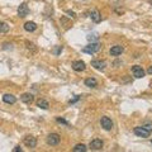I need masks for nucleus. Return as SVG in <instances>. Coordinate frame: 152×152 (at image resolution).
Listing matches in <instances>:
<instances>
[{
	"label": "nucleus",
	"instance_id": "f257e3e1",
	"mask_svg": "<svg viewBox=\"0 0 152 152\" xmlns=\"http://www.w3.org/2000/svg\"><path fill=\"white\" fill-rule=\"evenodd\" d=\"M102 48V45L99 43V42H91V43H89L88 46H85L83 48V52L84 53H89V55H93V53H96L99 52Z\"/></svg>",
	"mask_w": 152,
	"mask_h": 152
},
{
	"label": "nucleus",
	"instance_id": "f03ea898",
	"mask_svg": "<svg viewBox=\"0 0 152 152\" xmlns=\"http://www.w3.org/2000/svg\"><path fill=\"white\" fill-rule=\"evenodd\" d=\"M133 132H134V134H136V136L142 137V138H147V137H150V134H151V132H150V131H147L143 126L136 127L134 129H133Z\"/></svg>",
	"mask_w": 152,
	"mask_h": 152
},
{
	"label": "nucleus",
	"instance_id": "7ed1b4c3",
	"mask_svg": "<svg viewBox=\"0 0 152 152\" xmlns=\"http://www.w3.org/2000/svg\"><path fill=\"white\" fill-rule=\"evenodd\" d=\"M132 74H133V76H134L136 79H142V77H145L146 71L142 69V66H140V65H134V66L132 67Z\"/></svg>",
	"mask_w": 152,
	"mask_h": 152
},
{
	"label": "nucleus",
	"instance_id": "20e7f679",
	"mask_svg": "<svg viewBox=\"0 0 152 152\" xmlns=\"http://www.w3.org/2000/svg\"><path fill=\"white\" fill-rule=\"evenodd\" d=\"M100 126L104 131H112L113 128V122L109 117H102L100 119Z\"/></svg>",
	"mask_w": 152,
	"mask_h": 152
},
{
	"label": "nucleus",
	"instance_id": "39448f33",
	"mask_svg": "<svg viewBox=\"0 0 152 152\" xmlns=\"http://www.w3.org/2000/svg\"><path fill=\"white\" fill-rule=\"evenodd\" d=\"M60 141H61V137L57 133H51L47 137V145H50V146H57L60 143Z\"/></svg>",
	"mask_w": 152,
	"mask_h": 152
},
{
	"label": "nucleus",
	"instance_id": "423d86ee",
	"mask_svg": "<svg viewBox=\"0 0 152 152\" xmlns=\"http://www.w3.org/2000/svg\"><path fill=\"white\" fill-rule=\"evenodd\" d=\"M103 146H104V142L102 140H99V138H95L93 141H90V143H89V147L93 151H100L103 148Z\"/></svg>",
	"mask_w": 152,
	"mask_h": 152
},
{
	"label": "nucleus",
	"instance_id": "0eeeda50",
	"mask_svg": "<svg viewBox=\"0 0 152 152\" xmlns=\"http://www.w3.org/2000/svg\"><path fill=\"white\" fill-rule=\"evenodd\" d=\"M86 69V65H85L84 61L81 60H76L72 62V70L76 71V72H81V71H85Z\"/></svg>",
	"mask_w": 152,
	"mask_h": 152
},
{
	"label": "nucleus",
	"instance_id": "6e6552de",
	"mask_svg": "<svg viewBox=\"0 0 152 152\" xmlns=\"http://www.w3.org/2000/svg\"><path fill=\"white\" fill-rule=\"evenodd\" d=\"M91 66L98 71H104L105 67H107V62L105 61H102V60H93L91 61Z\"/></svg>",
	"mask_w": 152,
	"mask_h": 152
},
{
	"label": "nucleus",
	"instance_id": "1a4fd4ad",
	"mask_svg": "<svg viewBox=\"0 0 152 152\" xmlns=\"http://www.w3.org/2000/svg\"><path fill=\"white\" fill-rule=\"evenodd\" d=\"M28 14H29V8H28V5L26 3H22L18 7V15L24 18V17L28 15Z\"/></svg>",
	"mask_w": 152,
	"mask_h": 152
},
{
	"label": "nucleus",
	"instance_id": "9d476101",
	"mask_svg": "<svg viewBox=\"0 0 152 152\" xmlns=\"http://www.w3.org/2000/svg\"><path fill=\"white\" fill-rule=\"evenodd\" d=\"M24 145L27 147H29V148H34V147L37 146V138L36 137H33V136H27L24 137Z\"/></svg>",
	"mask_w": 152,
	"mask_h": 152
},
{
	"label": "nucleus",
	"instance_id": "9b49d317",
	"mask_svg": "<svg viewBox=\"0 0 152 152\" xmlns=\"http://www.w3.org/2000/svg\"><path fill=\"white\" fill-rule=\"evenodd\" d=\"M20 100L24 104H31L34 100V96H33V94H31V93H24L20 95Z\"/></svg>",
	"mask_w": 152,
	"mask_h": 152
},
{
	"label": "nucleus",
	"instance_id": "f8f14e48",
	"mask_svg": "<svg viewBox=\"0 0 152 152\" xmlns=\"http://www.w3.org/2000/svg\"><path fill=\"white\" fill-rule=\"evenodd\" d=\"M123 51H124V48H123L122 46L117 45V46H113L109 52H110V56H119L123 53Z\"/></svg>",
	"mask_w": 152,
	"mask_h": 152
},
{
	"label": "nucleus",
	"instance_id": "ddd939ff",
	"mask_svg": "<svg viewBox=\"0 0 152 152\" xmlns=\"http://www.w3.org/2000/svg\"><path fill=\"white\" fill-rule=\"evenodd\" d=\"M90 18H91V20L94 23H99V22L102 20V14L99 13L96 9H94V10L90 12Z\"/></svg>",
	"mask_w": 152,
	"mask_h": 152
},
{
	"label": "nucleus",
	"instance_id": "4468645a",
	"mask_svg": "<svg viewBox=\"0 0 152 152\" xmlns=\"http://www.w3.org/2000/svg\"><path fill=\"white\" fill-rule=\"evenodd\" d=\"M85 86H88V88H96L98 86V81H96V79H94V77H88V79H85Z\"/></svg>",
	"mask_w": 152,
	"mask_h": 152
},
{
	"label": "nucleus",
	"instance_id": "2eb2a0df",
	"mask_svg": "<svg viewBox=\"0 0 152 152\" xmlns=\"http://www.w3.org/2000/svg\"><path fill=\"white\" fill-rule=\"evenodd\" d=\"M3 102L7 103V104H15L17 98L14 96V95H12V94H5L3 96Z\"/></svg>",
	"mask_w": 152,
	"mask_h": 152
},
{
	"label": "nucleus",
	"instance_id": "dca6fc26",
	"mask_svg": "<svg viewBox=\"0 0 152 152\" xmlns=\"http://www.w3.org/2000/svg\"><path fill=\"white\" fill-rule=\"evenodd\" d=\"M24 29L27 32H34L37 29V24L34 22H27L24 24Z\"/></svg>",
	"mask_w": 152,
	"mask_h": 152
},
{
	"label": "nucleus",
	"instance_id": "f3484780",
	"mask_svg": "<svg viewBox=\"0 0 152 152\" xmlns=\"http://www.w3.org/2000/svg\"><path fill=\"white\" fill-rule=\"evenodd\" d=\"M37 107L46 110V109L50 108V104H48V102H47V100H45V99H38V100H37Z\"/></svg>",
	"mask_w": 152,
	"mask_h": 152
},
{
	"label": "nucleus",
	"instance_id": "a211bd4d",
	"mask_svg": "<svg viewBox=\"0 0 152 152\" xmlns=\"http://www.w3.org/2000/svg\"><path fill=\"white\" fill-rule=\"evenodd\" d=\"M86 146L85 145H83V143H79V145H76L74 148H72V151L74 152H86Z\"/></svg>",
	"mask_w": 152,
	"mask_h": 152
},
{
	"label": "nucleus",
	"instance_id": "6ab92c4d",
	"mask_svg": "<svg viewBox=\"0 0 152 152\" xmlns=\"http://www.w3.org/2000/svg\"><path fill=\"white\" fill-rule=\"evenodd\" d=\"M7 32H9V24L0 20V33H7Z\"/></svg>",
	"mask_w": 152,
	"mask_h": 152
},
{
	"label": "nucleus",
	"instance_id": "aec40b11",
	"mask_svg": "<svg viewBox=\"0 0 152 152\" xmlns=\"http://www.w3.org/2000/svg\"><path fill=\"white\" fill-rule=\"evenodd\" d=\"M142 126H143L147 131H150V132L152 133V122H150V121H148V122H145Z\"/></svg>",
	"mask_w": 152,
	"mask_h": 152
},
{
	"label": "nucleus",
	"instance_id": "412c9836",
	"mask_svg": "<svg viewBox=\"0 0 152 152\" xmlns=\"http://www.w3.org/2000/svg\"><path fill=\"white\" fill-rule=\"evenodd\" d=\"M56 121L58 122V123H62V124H66V126H69V122H67V121H65L64 118H57Z\"/></svg>",
	"mask_w": 152,
	"mask_h": 152
},
{
	"label": "nucleus",
	"instance_id": "4be33fe9",
	"mask_svg": "<svg viewBox=\"0 0 152 152\" xmlns=\"http://www.w3.org/2000/svg\"><path fill=\"white\" fill-rule=\"evenodd\" d=\"M66 14L70 17V18H76V14L72 10H66Z\"/></svg>",
	"mask_w": 152,
	"mask_h": 152
},
{
	"label": "nucleus",
	"instance_id": "5701e85b",
	"mask_svg": "<svg viewBox=\"0 0 152 152\" xmlns=\"http://www.w3.org/2000/svg\"><path fill=\"white\" fill-rule=\"evenodd\" d=\"M88 39H89L90 42H93L94 39H98V36H96V34H90V36H88Z\"/></svg>",
	"mask_w": 152,
	"mask_h": 152
},
{
	"label": "nucleus",
	"instance_id": "b1692460",
	"mask_svg": "<svg viewBox=\"0 0 152 152\" xmlns=\"http://www.w3.org/2000/svg\"><path fill=\"white\" fill-rule=\"evenodd\" d=\"M61 51H62V47H61V46H58V47H57V48L55 50V55H58Z\"/></svg>",
	"mask_w": 152,
	"mask_h": 152
},
{
	"label": "nucleus",
	"instance_id": "393cba45",
	"mask_svg": "<svg viewBox=\"0 0 152 152\" xmlns=\"http://www.w3.org/2000/svg\"><path fill=\"white\" fill-rule=\"evenodd\" d=\"M79 99H80V96H76V98L74 99V100H70V104H74L75 102H77V100H79Z\"/></svg>",
	"mask_w": 152,
	"mask_h": 152
},
{
	"label": "nucleus",
	"instance_id": "a878e982",
	"mask_svg": "<svg viewBox=\"0 0 152 152\" xmlns=\"http://www.w3.org/2000/svg\"><path fill=\"white\" fill-rule=\"evenodd\" d=\"M13 151H14V152H19V151H22V148H20V146H17V147H15V148H14Z\"/></svg>",
	"mask_w": 152,
	"mask_h": 152
},
{
	"label": "nucleus",
	"instance_id": "bb28decb",
	"mask_svg": "<svg viewBox=\"0 0 152 152\" xmlns=\"http://www.w3.org/2000/svg\"><path fill=\"white\" fill-rule=\"evenodd\" d=\"M147 72H148L150 75H152V66H150V67H148V70H147Z\"/></svg>",
	"mask_w": 152,
	"mask_h": 152
},
{
	"label": "nucleus",
	"instance_id": "cd10ccee",
	"mask_svg": "<svg viewBox=\"0 0 152 152\" xmlns=\"http://www.w3.org/2000/svg\"><path fill=\"white\" fill-rule=\"evenodd\" d=\"M151 143H152V142H151Z\"/></svg>",
	"mask_w": 152,
	"mask_h": 152
}]
</instances>
